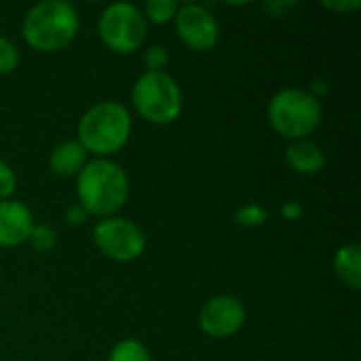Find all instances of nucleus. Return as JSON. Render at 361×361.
Instances as JSON below:
<instances>
[{"mask_svg": "<svg viewBox=\"0 0 361 361\" xmlns=\"http://www.w3.org/2000/svg\"><path fill=\"white\" fill-rule=\"evenodd\" d=\"M131 102L137 114L152 125H171L184 108L182 89L167 72L140 74L131 89Z\"/></svg>", "mask_w": 361, "mask_h": 361, "instance_id": "obj_5", "label": "nucleus"}, {"mask_svg": "<svg viewBox=\"0 0 361 361\" xmlns=\"http://www.w3.org/2000/svg\"><path fill=\"white\" fill-rule=\"evenodd\" d=\"M281 218L288 220V222H294V220H300L305 216V207L298 203V201H286L279 209Z\"/></svg>", "mask_w": 361, "mask_h": 361, "instance_id": "obj_22", "label": "nucleus"}, {"mask_svg": "<svg viewBox=\"0 0 361 361\" xmlns=\"http://www.w3.org/2000/svg\"><path fill=\"white\" fill-rule=\"evenodd\" d=\"M169 63V51L161 44H152L144 51V66L146 72H165Z\"/></svg>", "mask_w": 361, "mask_h": 361, "instance_id": "obj_18", "label": "nucleus"}, {"mask_svg": "<svg viewBox=\"0 0 361 361\" xmlns=\"http://www.w3.org/2000/svg\"><path fill=\"white\" fill-rule=\"evenodd\" d=\"M108 361H152V357L140 341L125 338L112 347Z\"/></svg>", "mask_w": 361, "mask_h": 361, "instance_id": "obj_14", "label": "nucleus"}, {"mask_svg": "<svg viewBox=\"0 0 361 361\" xmlns=\"http://www.w3.org/2000/svg\"><path fill=\"white\" fill-rule=\"evenodd\" d=\"M336 277L353 292L361 288V247L357 243H347L334 254Z\"/></svg>", "mask_w": 361, "mask_h": 361, "instance_id": "obj_13", "label": "nucleus"}, {"mask_svg": "<svg viewBox=\"0 0 361 361\" xmlns=\"http://www.w3.org/2000/svg\"><path fill=\"white\" fill-rule=\"evenodd\" d=\"M271 127L286 140H307L324 118L322 102L315 99L307 89H281L277 91L267 108Z\"/></svg>", "mask_w": 361, "mask_h": 361, "instance_id": "obj_4", "label": "nucleus"}, {"mask_svg": "<svg viewBox=\"0 0 361 361\" xmlns=\"http://www.w3.org/2000/svg\"><path fill=\"white\" fill-rule=\"evenodd\" d=\"M93 241L97 250L114 262H133L146 250V237L142 228L118 216L102 218L93 228Z\"/></svg>", "mask_w": 361, "mask_h": 361, "instance_id": "obj_7", "label": "nucleus"}, {"mask_svg": "<svg viewBox=\"0 0 361 361\" xmlns=\"http://www.w3.org/2000/svg\"><path fill=\"white\" fill-rule=\"evenodd\" d=\"M178 8L180 6H178L176 0H148L144 4V13L142 15H144L146 21L163 25V23H167V21H171L176 17Z\"/></svg>", "mask_w": 361, "mask_h": 361, "instance_id": "obj_16", "label": "nucleus"}, {"mask_svg": "<svg viewBox=\"0 0 361 361\" xmlns=\"http://www.w3.org/2000/svg\"><path fill=\"white\" fill-rule=\"evenodd\" d=\"M76 195L89 216L110 218L129 199V178L118 163L93 159L76 176Z\"/></svg>", "mask_w": 361, "mask_h": 361, "instance_id": "obj_1", "label": "nucleus"}, {"mask_svg": "<svg viewBox=\"0 0 361 361\" xmlns=\"http://www.w3.org/2000/svg\"><path fill=\"white\" fill-rule=\"evenodd\" d=\"M245 307L237 296H216L201 309L199 326L209 338H231L245 324Z\"/></svg>", "mask_w": 361, "mask_h": 361, "instance_id": "obj_9", "label": "nucleus"}, {"mask_svg": "<svg viewBox=\"0 0 361 361\" xmlns=\"http://www.w3.org/2000/svg\"><path fill=\"white\" fill-rule=\"evenodd\" d=\"M19 66V49L4 36H0V74H11Z\"/></svg>", "mask_w": 361, "mask_h": 361, "instance_id": "obj_19", "label": "nucleus"}, {"mask_svg": "<svg viewBox=\"0 0 361 361\" xmlns=\"http://www.w3.org/2000/svg\"><path fill=\"white\" fill-rule=\"evenodd\" d=\"M78 13L66 0H47L34 4L23 17L25 42L42 53H53L68 47L78 34Z\"/></svg>", "mask_w": 361, "mask_h": 361, "instance_id": "obj_3", "label": "nucleus"}, {"mask_svg": "<svg viewBox=\"0 0 361 361\" xmlns=\"http://www.w3.org/2000/svg\"><path fill=\"white\" fill-rule=\"evenodd\" d=\"M131 135V114L114 99L97 102L78 121L80 146L97 159L118 152Z\"/></svg>", "mask_w": 361, "mask_h": 361, "instance_id": "obj_2", "label": "nucleus"}, {"mask_svg": "<svg viewBox=\"0 0 361 361\" xmlns=\"http://www.w3.org/2000/svg\"><path fill=\"white\" fill-rule=\"evenodd\" d=\"M269 220V212L264 205L260 203H247V205H241L235 209L233 214V222L237 226H245V228H256V226H262L267 224Z\"/></svg>", "mask_w": 361, "mask_h": 361, "instance_id": "obj_15", "label": "nucleus"}, {"mask_svg": "<svg viewBox=\"0 0 361 361\" xmlns=\"http://www.w3.org/2000/svg\"><path fill=\"white\" fill-rule=\"evenodd\" d=\"M27 243L38 254H49L57 245V233L49 224H34L32 231H30Z\"/></svg>", "mask_w": 361, "mask_h": 361, "instance_id": "obj_17", "label": "nucleus"}, {"mask_svg": "<svg viewBox=\"0 0 361 361\" xmlns=\"http://www.w3.org/2000/svg\"><path fill=\"white\" fill-rule=\"evenodd\" d=\"M176 30L180 40L192 51H209L220 40V23L203 4H184L176 13Z\"/></svg>", "mask_w": 361, "mask_h": 361, "instance_id": "obj_8", "label": "nucleus"}, {"mask_svg": "<svg viewBox=\"0 0 361 361\" xmlns=\"http://www.w3.org/2000/svg\"><path fill=\"white\" fill-rule=\"evenodd\" d=\"M87 150L78 140H66L57 144L49 157V167L59 178H74L87 165Z\"/></svg>", "mask_w": 361, "mask_h": 361, "instance_id": "obj_12", "label": "nucleus"}, {"mask_svg": "<svg viewBox=\"0 0 361 361\" xmlns=\"http://www.w3.org/2000/svg\"><path fill=\"white\" fill-rule=\"evenodd\" d=\"M328 91H330V87H328V80H324V78L313 80V82H311V87H309V93H311L315 99H322Z\"/></svg>", "mask_w": 361, "mask_h": 361, "instance_id": "obj_24", "label": "nucleus"}, {"mask_svg": "<svg viewBox=\"0 0 361 361\" xmlns=\"http://www.w3.org/2000/svg\"><path fill=\"white\" fill-rule=\"evenodd\" d=\"M15 186H17V176L15 171L11 169V165L6 161L0 159V201H6L13 197L15 192Z\"/></svg>", "mask_w": 361, "mask_h": 361, "instance_id": "obj_20", "label": "nucleus"}, {"mask_svg": "<svg viewBox=\"0 0 361 361\" xmlns=\"http://www.w3.org/2000/svg\"><path fill=\"white\" fill-rule=\"evenodd\" d=\"M324 4V8H328V11H338V13H351V11H357L361 6L360 0H351V2H322Z\"/></svg>", "mask_w": 361, "mask_h": 361, "instance_id": "obj_23", "label": "nucleus"}, {"mask_svg": "<svg viewBox=\"0 0 361 361\" xmlns=\"http://www.w3.org/2000/svg\"><path fill=\"white\" fill-rule=\"evenodd\" d=\"M102 42L114 53H133L146 38V19L131 2L108 4L97 21Z\"/></svg>", "mask_w": 361, "mask_h": 361, "instance_id": "obj_6", "label": "nucleus"}, {"mask_svg": "<svg viewBox=\"0 0 361 361\" xmlns=\"http://www.w3.org/2000/svg\"><path fill=\"white\" fill-rule=\"evenodd\" d=\"M286 163L292 171L300 173V176H317L324 171L328 159L324 154V150L311 142V140H298L292 142L286 150Z\"/></svg>", "mask_w": 361, "mask_h": 361, "instance_id": "obj_11", "label": "nucleus"}, {"mask_svg": "<svg viewBox=\"0 0 361 361\" xmlns=\"http://www.w3.org/2000/svg\"><path fill=\"white\" fill-rule=\"evenodd\" d=\"M87 218H89V214H87V209L78 201L72 203V205H68V209H66V222H68V226H82L87 222Z\"/></svg>", "mask_w": 361, "mask_h": 361, "instance_id": "obj_21", "label": "nucleus"}, {"mask_svg": "<svg viewBox=\"0 0 361 361\" xmlns=\"http://www.w3.org/2000/svg\"><path fill=\"white\" fill-rule=\"evenodd\" d=\"M32 226L34 218L25 203L15 199L0 201V247H17L25 243Z\"/></svg>", "mask_w": 361, "mask_h": 361, "instance_id": "obj_10", "label": "nucleus"}]
</instances>
